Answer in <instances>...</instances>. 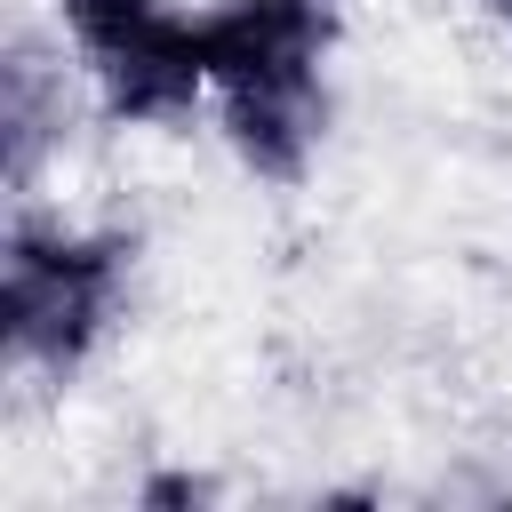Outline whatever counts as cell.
I'll return each mask as SVG.
<instances>
[{
  "label": "cell",
  "instance_id": "cell-1",
  "mask_svg": "<svg viewBox=\"0 0 512 512\" xmlns=\"http://www.w3.org/2000/svg\"><path fill=\"white\" fill-rule=\"evenodd\" d=\"M328 0H232L200 16L208 80L224 88V128L240 160L272 184L304 176L320 136V56H328Z\"/></svg>",
  "mask_w": 512,
  "mask_h": 512
},
{
  "label": "cell",
  "instance_id": "cell-5",
  "mask_svg": "<svg viewBox=\"0 0 512 512\" xmlns=\"http://www.w3.org/2000/svg\"><path fill=\"white\" fill-rule=\"evenodd\" d=\"M504 16H512V0H504Z\"/></svg>",
  "mask_w": 512,
  "mask_h": 512
},
{
  "label": "cell",
  "instance_id": "cell-2",
  "mask_svg": "<svg viewBox=\"0 0 512 512\" xmlns=\"http://www.w3.org/2000/svg\"><path fill=\"white\" fill-rule=\"evenodd\" d=\"M120 264H128V248L104 240V232L16 224L8 256H0V328H8V352L40 360V368L88 360V344L104 336V320L120 304Z\"/></svg>",
  "mask_w": 512,
  "mask_h": 512
},
{
  "label": "cell",
  "instance_id": "cell-4",
  "mask_svg": "<svg viewBox=\"0 0 512 512\" xmlns=\"http://www.w3.org/2000/svg\"><path fill=\"white\" fill-rule=\"evenodd\" d=\"M216 496V480H200V472H160V480H144V504L152 512H168V504H208Z\"/></svg>",
  "mask_w": 512,
  "mask_h": 512
},
{
  "label": "cell",
  "instance_id": "cell-3",
  "mask_svg": "<svg viewBox=\"0 0 512 512\" xmlns=\"http://www.w3.org/2000/svg\"><path fill=\"white\" fill-rule=\"evenodd\" d=\"M64 24L88 48L112 120H184L192 112V96L208 80L192 16H168L160 0H64Z\"/></svg>",
  "mask_w": 512,
  "mask_h": 512
}]
</instances>
